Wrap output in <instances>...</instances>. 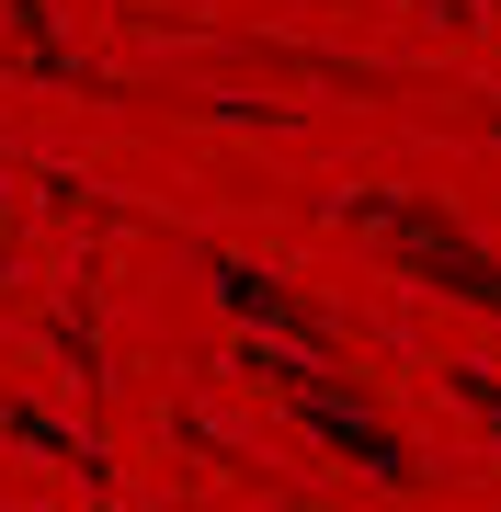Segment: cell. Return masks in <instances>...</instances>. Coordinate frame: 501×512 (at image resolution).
I'll return each instance as SVG.
<instances>
[{"label":"cell","mask_w":501,"mask_h":512,"mask_svg":"<svg viewBox=\"0 0 501 512\" xmlns=\"http://www.w3.org/2000/svg\"><path fill=\"white\" fill-rule=\"evenodd\" d=\"M228 376L274 387V399H285V421H297V433L319 444V456H342L353 478H376V490H433L422 444H410L399 421L365 399V387H342V365H331V353H308V342H274V330H240Z\"/></svg>","instance_id":"1"},{"label":"cell","mask_w":501,"mask_h":512,"mask_svg":"<svg viewBox=\"0 0 501 512\" xmlns=\"http://www.w3.org/2000/svg\"><path fill=\"white\" fill-rule=\"evenodd\" d=\"M331 228L365 239V251L388 262L410 296H445V308L501 319V251L456 217L445 194H410V183H342V194H331Z\"/></svg>","instance_id":"2"},{"label":"cell","mask_w":501,"mask_h":512,"mask_svg":"<svg viewBox=\"0 0 501 512\" xmlns=\"http://www.w3.org/2000/svg\"><path fill=\"white\" fill-rule=\"evenodd\" d=\"M205 285H217V308L240 319V330H274V342H308V353H342V319L319 308L308 285L262 274V262H240V251H205Z\"/></svg>","instance_id":"3"},{"label":"cell","mask_w":501,"mask_h":512,"mask_svg":"<svg viewBox=\"0 0 501 512\" xmlns=\"http://www.w3.org/2000/svg\"><path fill=\"white\" fill-rule=\"evenodd\" d=\"M0 433H12V444H35V456H57V467L80 478V490H114V467L92 456V444H69V433H57V421H35L23 399H0Z\"/></svg>","instance_id":"4"},{"label":"cell","mask_w":501,"mask_h":512,"mask_svg":"<svg viewBox=\"0 0 501 512\" xmlns=\"http://www.w3.org/2000/svg\"><path fill=\"white\" fill-rule=\"evenodd\" d=\"M433 387H445L456 410H479L490 433H501V376H490V365H433Z\"/></svg>","instance_id":"5"},{"label":"cell","mask_w":501,"mask_h":512,"mask_svg":"<svg viewBox=\"0 0 501 512\" xmlns=\"http://www.w3.org/2000/svg\"><path fill=\"white\" fill-rule=\"evenodd\" d=\"M0 239H12V160H0Z\"/></svg>","instance_id":"6"},{"label":"cell","mask_w":501,"mask_h":512,"mask_svg":"<svg viewBox=\"0 0 501 512\" xmlns=\"http://www.w3.org/2000/svg\"><path fill=\"white\" fill-rule=\"evenodd\" d=\"M0 274H12V251H0Z\"/></svg>","instance_id":"7"}]
</instances>
